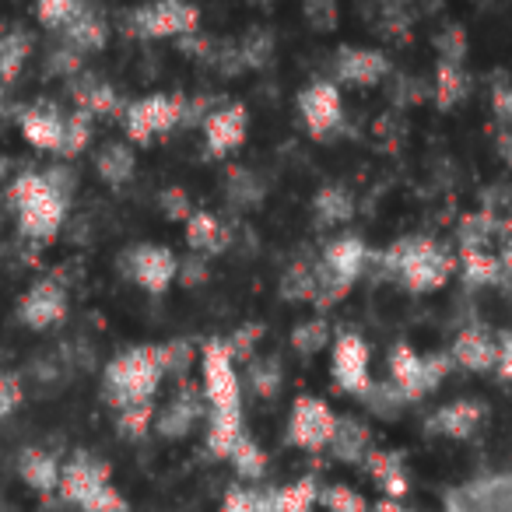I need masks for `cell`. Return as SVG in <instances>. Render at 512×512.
Returning <instances> with one entry per match:
<instances>
[{
  "instance_id": "7a4b0ae2",
  "label": "cell",
  "mask_w": 512,
  "mask_h": 512,
  "mask_svg": "<svg viewBox=\"0 0 512 512\" xmlns=\"http://www.w3.org/2000/svg\"><path fill=\"white\" fill-rule=\"evenodd\" d=\"M162 376H165L162 344H137V348L120 351L106 365V372H102V400L109 407H116V414L130 411V407H144L158 393Z\"/></svg>"
},
{
  "instance_id": "9a60e30c",
  "label": "cell",
  "mask_w": 512,
  "mask_h": 512,
  "mask_svg": "<svg viewBox=\"0 0 512 512\" xmlns=\"http://www.w3.org/2000/svg\"><path fill=\"white\" fill-rule=\"evenodd\" d=\"M249 130V113L246 106H221L211 116H204V148L211 158H225L246 141Z\"/></svg>"
},
{
  "instance_id": "3957f363",
  "label": "cell",
  "mask_w": 512,
  "mask_h": 512,
  "mask_svg": "<svg viewBox=\"0 0 512 512\" xmlns=\"http://www.w3.org/2000/svg\"><path fill=\"white\" fill-rule=\"evenodd\" d=\"M60 498L78 505L81 512H130L123 491L113 484V474L102 460L78 449L71 460L60 467Z\"/></svg>"
},
{
  "instance_id": "5b68a950",
  "label": "cell",
  "mask_w": 512,
  "mask_h": 512,
  "mask_svg": "<svg viewBox=\"0 0 512 512\" xmlns=\"http://www.w3.org/2000/svg\"><path fill=\"white\" fill-rule=\"evenodd\" d=\"M200 376H204V400L211 404V418H242V393L235 358L225 337H214L200 351Z\"/></svg>"
},
{
  "instance_id": "4316f807",
  "label": "cell",
  "mask_w": 512,
  "mask_h": 512,
  "mask_svg": "<svg viewBox=\"0 0 512 512\" xmlns=\"http://www.w3.org/2000/svg\"><path fill=\"white\" fill-rule=\"evenodd\" d=\"M334 453L337 460L344 463H365V456L372 453L369 446V428L362 425V421L355 418H341V425H337V435H334Z\"/></svg>"
},
{
  "instance_id": "ac0fdd59",
  "label": "cell",
  "mask_w": 512,
  "mask_h": 512,
  "mask_svg": "<svg viewBox=\"0 0 512 512\" xmlns=\"http://www.w3.org/2000/svg\"><path fill=\"white\" fill-rule=\"evenodd\" d=\"M204 418V393L197 390H183L165 404V411L155 418V432L162 439H183L190 435V428Z\"/></svg>"
},
{
  "instance_id": "e575fe53",
  "label": "cell",
  "mask_w": 512,
  "mask_h": 512,
  "mask_svg": "<svg viewBox=\"0 0 512 512\" xmlns=\"http://www.w3.org/2000/svg\"><path fill=\"white\" fill-rule=\"evenodd\" d=\"M327 341H330V327H327V320H320V316H313V320L299 323V327L292 330V348L306 358L316 355Z\"/></svg>"
},
{
  "instance_id": "52a82bcc",
  "label": "cell",
  "mask_w": 512,
  "mask_h": 512,
  "mask_svg": "<svg viewBox=\"0 0 512 512\" xmlns=\"http://www.w3.org/2000/svg\"><path fill=\"white\" fill-rule=\"evenodd\" d=\"M186 113H190V102L183 95H144L123 109V134L134 144H148L151 137L169 134L179 123H186Z\"/></svg>"
},
{
  "instance_id": "f546056e",
  "label": "cell",
  "mask_w": 512,
  "mask_h": 512,
  "mask_svg": "<svg viewBox=\"0 0 512 512\" xmlns=\"http://www.w3.org/2000/svg\"><path fill=\"white\" fill-rule=\"evenodd\" d=\"M32 50V39L25 32L11 29V32H0V81H15L22 74L25 60H29Z\"/></svg>"
},
{
  "instance_id": "7dc6e473",
  "label": "cell",
  "mask_w": 512,
  "mask_h": 512,
  "mask_svg": "<svg viewBox=\"0 0 512 512\" xmlns=\"http://www.w3.org/2000/svg\"><path fill=\"white\" fill-rule=\"evenodd\" d=\"M50 71L53 74H78L81 71V53H74L71 46L57 50V53H53V60H50Z\"/></svg>"
},
{
  "instance_id": "9c48e42d",
  "label": "cell",
  "mask_w": 512,
  "mask_h": 512,
  "mask_svg": "<svg viewBox=\"0 0 512 512\" xmlns=\"http://www.w3.org/2000/svg\"><path fill=\"white\" fill-rule=\"evenodd\" d=\"M337 425H341V418L330 411L327 400L313 397V393H302V397H295L285 442L306 449V453H316V449H323V446H330V442H334Z\"/></svg>"
},
{
  "instance_id": "30bf717a",
  "label": "cell",
  "mask_w": 512,
  "mask_h": 512,
  "mask_svg": "<svg viewBox=\"0 0 512 512\" xmlns=\"http://www.w3.org/2000/svg\"><path fill=\"white\" fill-rule=\"evenodd\" d=\"M127 25L141 39H186L197 36L200 8H193V4H144V8L127 11Z\"/></svg>"
},
{
  "instance_id": "d4e9b609",
  "label": "cell",
  "mask_w": 512,
  "mask_h": 512,
  "mask_svg": "<svg viewBox=\"0 0 512 512\" xmlns=\"http://www.w3.org/2000/svg\"><path fill=\"white\" fill-rule=\"evenodd\" d=\"M320 481L313 474L267 495V512H313L320 505Z\"/></svg>"
},
{
  "instance_id": "7c38bea8",
  "label": "cell",
  "mask_w": 512,
  "mask_h": 512,
  "mask_svg": "<svg viewBox=\"0 0 512 512\" xmlns=\"http://www.w3.org/2000/svg\"><path fill=\"white\" fill-rule=\"evenodd\" d=\"M67 320V288L57 278H39L18 299V323L29 330H53Z\"/></svg>"
},
{
  "instance_id": "ee69618b",
  "label": "cell",
  "mask_w": 512,
  "mask_h": 512,
  "mask_svg": "<svg viewBox=\"0 0 512 512\" xmlns=\"http://www.w3.org/2000/svg\"><path fill=\"white\" fill-rule=\"evenodd\" d=\"M435 46H439V53H442V64L460 67L463 53H467V39H463V29H456V25H449L442 36H435Z\"/></svg>"
},
{
  "instance_id": "836d02e7",
  "label": "cell",
  "mask_w": 512,
  "mask_h": 512,
  "mask_svg": "<svg viewBox=\"0 0 512 512\" xmlns=\"http://www.w3.org/2000/svg\"><path fill=\"white\" fill-rule=\"evenodd\" d=\"M228 460L235 463V470H239V477H246V481H256V477H264V470H267V456H264V449L256 446L249 435H242L239 442H235V449H232V456Z\"/></svg>"
},
{
  "instance_id": "c3c4849f",
  "label": "cell",
  "mask_w": 512,
  "mask_h": 512,
  "mask_svg": "<svg viewBox=\"0 0 512 512\" xmlns=\"http://www.w3.org/2000/svg\"><path fill=\"white\" fill-rule=\"evenodd\" d=\"M498 264H502V281H512V242H505V249L498 253Z\"/></svg>"
},
{
  "instance_id": "cb8c5ba5",
  "label": "cell",
  "mask_w": 512,
  "mask_h": 512,
  "mask_svg": "<svg viewBox=\"0 0 512 512\" xmlns=\"http://www.w3.org/2000/svg\"><path fill=\"white\" fill-rule=\"evenodd\" d=\"M365 467L372 470L376 484L386 491L390 502H397L400 495H407V470H404V456L400 453H390V449H372L365 456Z\"/></svg>"
},
{
  "instance_id": "277c9868",
  "label": "cell",
  "mask_w": 512,
  "mask_h": 512,
  "mask_svg": "<svg viewBox=\"0 0 512 512\" xmlns=\"http://www.w3.org/2000/svg\"><path fill=\"white\" fill-rule=\"evenodd\" d=\"M386 267L397 274L407 292L421 295L446 285L449 274L456 271V256L446 253L439 242L425 239V235H411V239H400L397 246H390Z\"/></svg>"
},
{
  "instance_id": "5bb4252c",
  "label": "cell",
  "mask_w": 512,
  "mask_h": 512,
  "mask_svg": "<svg viewBox=\"0 0 512 512\" xmlns=\"http://www.w3.org/2000/svg\"><path fill=\"white\" fill-rule=\"evenodd\" d=\"M64 127H67V116L60 113L53 102H32V106L18 109V130H22V137L36 151H53V155H60Z\"/></svg>"
},
{
  "instance_id": "d590c367",
  "label": "cell",
  "mask_w": 512,
  "mask_h": 512,
  "mask_svg": "<svg viewBox=\"0 0 512 512\" xmlns=\"http://www.w3.org/2000/svg\"><path fill=\"white\" fill-rule=\"evenodd\" d=\"M85 8V4H74V0H46V4H39L36 8V18L43 29L50 32H64L67 25L78 18V11Z\"/></svg>"
},
{
  "instance_id": "603a6c76",
  "label": "cell",
  "mask_w": 512,
  "mask_h": 512,
  "mask_svg": "<svg viewBox=\"0 0 512 512\" xmlns=\"http://www.w3.org/2000/svg\"><path fill=\"white\" fill-rule=\"evenodd\" d=\"M74 102H78L81 113H88L92 120L99 116H123V102L116 95V88L109 81H99V78H85L74 85Z\"/></svg>"
},
{
  "instance_id": "2e32d148",
  "label": "cell",
  "mask_w": 512,
  "mask_h": 512,
  "mask_svg": "<svg viewBox=\"0 0 512 512\" xmlns=\"http://www.w3.org/2000/svg\"><path fill=\"white\" fill-rule=\"evenodd\" d=\"M334 74H337V81L372 88L390 74V57L379 50H369V46H341L334 60Z\"/></svg>"
},
{
  "instance_id": "ab89813d",
  "label": "cell",
  "mask_w": 512,
  "mask_h": 512,
  "mask_svg": "<svg viewBox=\"0 0 512 512\" xmlns=\"http://www.w3.org/2000/svg\"><path fill=\"white\" fill-rule=\"evenodd\" d=\"M316 295H320V281H316V271H309V267H292V271L285 274V299H309L316 302Z\"/></svg>"
},
{
  "instance_id": "f907efd6",
  "label": "cell",
  "mask_w": 512,
  "mask_h": 512,
  "mask_svg": "<svg viewBox=\"0 0 512 512\" xmlns=\"http://www.w3.org/2000/svg\"><path fill=\"white\" fill-rule=\"evenodd\" d=\"M498 106H502V113L512 120V92H502V95H498Z\"/></svg>"
},
{
  "instance_id": "44dd1931",
  "label": "cell",
  "mask_w": 512,
  "mask_h": 512,
  "mask_svg": "<svg viewBox=\"0 0 512 512\" xmlns=\"http://www.w3.org/2000/svg\"><path fill=\"white\" fill-rule=\"evenodd\" d=\"M228 239H232V232L221 225L218 214L193 211L190 218H186V246H190L197 256H204V260L214 253H221V249L228 246Z\"/></svg>"
},
{
  "instance_id": "7402d4cb",
  "label": "cell",
  "mask_w": 512,
  "mask_h": 512,
  "mask_svg": "<svg viewBox=\"0 0 512 512\" xmlns=\"http://www.w3.org/2000/svg\"><path fill=\"white\" fill-rule=\"evenodd\" d=\"M60 36H64V43L71 46L74 53H81V57H85V53L102 50V46H106L109 25H106V18H102L99 11L85 4V8L78 11V18H74V22L67 25Z\"/></svg>"
},
{
  "instance_id": "d6a6232c",
  "label": "cell",
  "mask_w": 512,
  "mask_h": 512,
  "mask_svg": "<svg viewBox=\"0 0 512 512\" xmlns=\"http://www.w3.org/2000/svg\"><path fill=\"white\" fill-rule=\"evenodd\" d=\"M92 127H95V120L88 113H81V109L67 113V127H64V144H60V155H64V158H78L81 151L92 144Z\"/></svg>"
},
{
  "instance_id": "8fae6325",
  "label": "cell",
  "mask_w": 512,
  "mask_h": 512,
  "mask_svg": "<svg viewBox=\"0 0 512 512\" xmlns=\"http://www.w3.org/2000/svg\"><path fill=\"white\" fill-rule=\"evenodd\" d=\"M330 372H334L337 390L351 393V397H369L372 372H369V344L355 330H341L334 337V355H330Z\"/></svg>"
},
{
  "instance_id": "4fadbf2b",
  "label": "cell",
  "mask_w": 512,
  "mask_h": 512,
  "mask_svg": "<svg viewBox=\"0 0 512 512\" xmlns=\"http://www.w3.org/2000/svg\"><path fill=\"white\" fill-rule=\"evenodd\" d=\"M299 113L302 123L313 137H327L330 130L341 127L344 120V99L334 81H309L299 92Z\"/></svg>"
},
{
  "instance_id": "f1b7e54d",
  "label": "cell",
  "mask_w": 512,
  "mask_h": 512,
  "mask_svg": "<svg viewBox=\"0 0 512 512\" xmlns=\"http://www.w3.org/2000/svg\"><path fill=\"white\" fill-rule=\"evenodd\" d=\"M313 207H316V221H320V225H344V221L355 214V200H351V193L344 190V186H323V190L316 193Z\"/></svg>"
},
{
  "instance_id": "f6af8a7d",
  "label": "cell",
  "mask_w": 512,
  "mask_h": 512,
  "mask_svg": "<svg viewBox=\"0 0 512 512\" xmlns=\"http://www.w3.org/2000/svg\"><path fill=\"white\" fill-rule=\"evenodd\" d=\"M495 376L505 383L512 379V330L495 337Z\"/></svg>"
},
{
  "instance_id": "e0dca14e",
  "label": "cell",
  "mask_w": 512,
  "mask_h": 512,
  "mask_svg": "<svg viewBox=\"0 0 512 512\" xmlns=\"http://www.w3.org/2000/svg\"><path fill=\"white\" fill-rule=\"evenodd\" d=\"M484 414H488V407L481 400H470V397L453 400V404L439 407L428 418V432L442 435V439H470L484 425Z\"/></svg>"
},
{
  "instance_id": "bcb514c9",
  "label": "cell",
  "mask_w": 512,
  "mask_h": 512,
  "mask_svg": "<svg viewBox=\"0 0 512 512\" xmlns=\"http://www.w3.org/2000/svg\"><path fill=\"white\" fill-rule=\"evenodd\" d=\"M162 211L169 214L172 221H186L193 214V207H190V197H186V190H165L162 193Z\"/></svg>"
},
{
  "instance_id": "8d00e7d4",
  "label": "cell",
  "mask_w": 512,
  "mask_h": 512,
  "mask_svg": "<svg viewBox=\"0 0 512 512\" xmlns=\"http://www.w3.org/2000/svg\"><path fill=\"white\" fill-rule=\"evenodd\" d=\"M235 50H239L242 67H264L267 60H271V53H274V36H271V32H264V29H253L239 46H235Z\"/></svg>"
},
{
  "instance_id": "1f68e13d",
  "label": "cell",
  "mask_w": 512,
  "mask_h": 512,
  "mask_svg": "<svg viewBox=\"0 0 512 512\" xmlns=\"http://www.w3.org/2000/svg\"><path fill=\"white\" fill-rule=\"evenodd\" d=\"M281 379H285V369H281V362L274 355L267 358H256L249 362V386H253V393H260V397H278L281 390Z\"/></svg>"
},
{
  "instance_id": "4dcf8cb0",
  "label": "cell",
  "mask_w": 512,
  "mask_h": 512,
  "mask_svg": "<svg viewBox=\"0 0 512 512\" xmlns=\"http://www.w3.org/2000/svg\"><path fill=\"white\" fill-rule=\"evenodd\" d=\"M463 95H467V74H463L456 64H439V71H435V85H432L435 106L453 109Z\"/></svg>"
},
{
  "instance_id": "ffe728a7",
  "label": "cell",
  "mask_w": 512,
  "mask_h": 512,
  "mask_svg": "<svg viewBox=\"0 0 512 512\" xmlns=\"http://www.w3.org/2000/svg\"><path fill=\"white\" fill-rule=\"evenodd\" d=\"M449 358L470 372H495V337H491L484 327L460 330L453 341V355Z\"/></svg>"
},
{
  "instance_id": "ba28073f",
  "label": "cell",
  "mask_w": 512,
  "mask_h": 512,
  "mask_svg": "<svg viewBox=\"0 0 512 512\" xmlns=\"http://www.w3.org/2000/svg\"><path fill=\"white\" fill-rule=\"evenodd\" d=\"M123 274L134 281L137 288L151 295H162L172 288V281L179 278V256L169 246H158V242H141V246H130L120 260Z\"/></svg>"
},
{
  "instance_id": "d6986e66",
  "label": "cell",
  "mask_w": 512,
  "mask_h": 512,
  "mask_svg": "<svg viewBox=\"0 0 512 512\" xmlns=\"http://www.w3.org/2000/svg\"><path fill=\"white\" fill-rule=\"evenodd\" d=\"M60 467H64V463L43 446H25L22 453H18V477H22L32 491H39V495H53V491L60 488Z\"/></svg>"
},
{
  "instance_id": "f35d334b",
  "label": "cell",
  "mask_w": 512,
  "mask_h": 512,
  "mask_svg": "<svg viewBox=\"0 0 512 512\" xmlns=\"http://www.w3.org/2000/svg\"><path fill=\"white\" fill-rule=\"evenodd\" d=\"M151 425H155V411H151V404L130 407V411L116 414V432H120L123 439H144V435L151 432Z\"/></svg>"
},
{
  "instance_id": "484cf974",
  "label": "cell",
  "mask_w": 512,
  "mask_h": 512,
  "mask_svg": "<svg viewBox=\"0 0 512 512\" xmlns=\"http://www.w3.org/2000/svg\"><path fill=\"white\" fill-rule=\"evenodd\" d=\"M134 148H130L127 141H109L99 148V155H95V169H99L102 183L109 186H123L130 176H134Z\"/></svg>"
},
{
  "instance_id": "6da1fadb",
  "label": "cell",
  "mask_w": 512,
  "mask_h": 512,
  "mask_svg": "<svg viewBox=\"0 0 512 512\" xmlns=\"http://www.w3.org/2000/svg\"><path fill=\"white\" fill-rule=\"evenodd\" d=\"M8 204L15 207L18 232L32 242L57 239L67 218V186L60 172H18L8 186Z\"/></svg>"
},
{
  "instance_id": "681fc988",
  "label": "cell",
  "mask_w": 512,
  "mask_h": 512,
  "mask_svg": "<svg viewBox=\"0 0 512 512\" xmlns=\"http://www.w3.org/2000/svg\"><path fill=\"white\" fill-rule=\"evenodd\" d=\"M369 512H407L400 502H390V498H383V502L376 505V509H369Z\"/></svg>"
},
{
  "instance_id": "74e56055",
  "label": "cell",
  "mask_w": 512,
  "mask_h": 512,
  "mask_svg": "<svg viewBox=\"0 0 512 512\" xmlns=\"http://www.w3.org/2000/svg\"><path fill=\"white\" fill-rule=\"evenodd\" d=\"M320 505H327L330 512H369L372 509V505L365 502L355 488H348V484H330V488H323Z\"/></svg>"
},
{
  "instance_id": "7bdbcfd3",
  "label": "cell",
  "mask_w": 512,
  "mask_h": 512,
  "mask_svg": "<svg viewBox=\"0 0 512 512\" xmlns=\"http://www.w3.org/2000/svg\"><path fill=\"white\" fill-rule=\"evenodd\" d=\"M22 400H25L22 379L15 372H0V418H11L22 407Z\"/></svg>"
},
{
  "instance_id": "b9f144b4",
  "label": "cell",
  "mask_w": 512,
  "mask_h": 512,
  "mask_svg": "<svg viewBox=\"0 0 512 512\" xmlns=\"http://www.w3.org/2000/svg\"><path fill=\"white\" fill-rule=\"evenodd\" d=\"M228 193H232L235 204H256L260 200V183L246 169H232L228 172Z\"/></svg>"
},
{
  "instance_id": "83f0119b",
  "label": "cell",
  "mask_w": 512,
  "mask_h": 512,
  "mask_svg": "<svg viewBox=\"0 0 512 512\" xmlns=\"http://www.w3.org/2000/svg\"><path fill=\"white\" fill-rule=\"evenodd\" d=\"M460 267H463V278H467L470 285H498V281H502V264H498V256L481 246H463Z\"/></svg>"
},
{
  "instance_id": "60d3db41",
  "label": "cell",
  "mask_w": 512,
  "mask_h": 512,
  "mask_svg": "<svg viewBox=\"0 0 512 512\" xmlns=\"http://www.w3.org/2000/svg\"><path fill=\"white\" fill-rule=\"evenodd\" d=\"M221 512H267V495L253 488H228L221 498Z\"/></svg>"
},
{
  "instance_id": "8992f818",
  "label": "cell",
  "mask_w": 512,
  "mask_h": 512,
  "mask_svg": "<svg viewBox=\"0 0 512 512\" xmlns=\"http://www.w3.org/2000/svg\"><path fill=\"white\" fill-rule=\"evenodd\" d=\"M453 369L449 355H418L411 344H393L390 351V386L400 393V400H421L432 393Z\"/></svg>"
}]
</instances>
